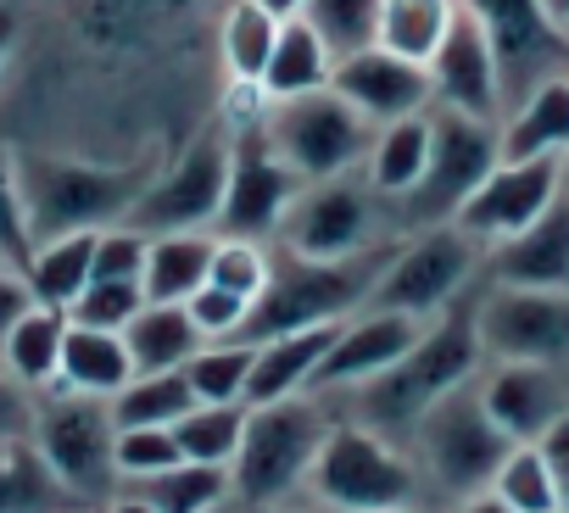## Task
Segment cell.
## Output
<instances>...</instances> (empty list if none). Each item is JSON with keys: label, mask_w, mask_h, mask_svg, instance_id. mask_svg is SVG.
Returning a JSON list of instances; mask_svg holds the SVG:
<instances>
[{"label": "cell", "mask_w": 569, "mask_h": 513, "mask_svg": "<svg viewBox=\"0 0 569 513\" xmlns=\"http://www.w3.org/2000/svg\"><path fill=\"white\" fill-rule=\"evenodd\" d=\"M480 280L525 291H569V195H558L530 229L486 245Z\"/></svg>", "instance_id": "cell-21"}, {"label": "cell", "mask_w": 569, "mask_h": 513, "mask_svg": "<svg viewBox=\"0 0 569 513\" xmlns=\"http://www.w3.org/2000/svg\"><path fill=\"white\" fill-rule=\"evenodd\" d=\"M212 513H251V507H246V502H234V496H229V502H223V507H212Z\"/></svg>", "instance_id": "cell-55"}, {"label": "cell", "mask_w": 569, "mask_h": 513, "mask_svg": "<svg viewBox=\"0 0 569 513\" xmlns=\"http://www.w3.org/2000/svg\"><path fill=\"white\" fill-rule=\"evenodd\" d=\"M212 245L218 234L212 229H179V234H151V251H146V302H190L207 274H212Z\"/></svg>", "instance_id": "cell-26"}, {"label": "cell", "mask_w": 569, "mask_h": 513, "mask_svg": "<svg viewBox=\"0 0 569 513\" xmlns=\"http://www.w3.org/2000/svg\"><path fill=\"white\" fill-rule=\"evenodd\" d=\"M223 190H229V118H212L196 129V140L173 162L157 168V179L146 184V195L134 201V212L123 223H134L146 234H179V229L218 234Z\"/></svg>", "instance_id": "cell-11"}, {"label": "cell", "mask_w": 569, "mask_h": 513, "mask_svg": "<svg viewBox=\"0 0 569 513\" xmlns=\"http://www.w3.org/2000/svg\"><path fill=\"white\" fill-rule=\"evenodd\" d=\"M497 145L502 162H530V157L569 162V73H552L525 101H513L497 123Z\"/></svg>", "instance_id": "cell-22"}, {"label": "cell", "mask_w": 569, "mask_h": 513, "mask_svg": "<svg viewBox=\"0 0 569 513\" xmlns=\"http://www.w3.org/2000/svg\"><path fill=\"white\" fill-rule=\"evenodd\" d=\"M502 162L497 145V123L430 107V168L419 179V190L408 201H397V229H430V223H452L463 212V201L480 190V179Z\"/></svg>", "instance_id": "cell-12"}, {"label": "cell", "mask_w": 569, "mask_h": 513, "mask_svg": "<svg viewBox=\"0 0 569 513\" xmlns=\"http://www.w3.org/2000/svg\"><path fill=\"white\" fill-rule=\"evenodd\" d=\"M34 408H40V396L0 363V446L34 441Z\"/></svg>", "instance_id": "cell-46"}, {"label": "cell", "mask_w": 569, "mask_h": 513, "mask_svg": "<svg viewBox=\"0 0 569 513\" xmlns=\"http://www.w3.org/2000/svg\"><path fill=\"white\" fill-rule=\"evenodd\" d=\"M491 491H497L513 513H563V496H558L552 469H547V457L536 452V441H525V446H513V452L502 457Z\"/></svg>", "instance_id": "cell-39"}, {"label": "cell", "mask_w": 569, "mask_h": 513, "mask_svg": "<svg viewBox=\"0 0 569 513\" xmlns=\"http://www.w3.org/2000/svg\"><path fill=\"white\" fill-rule=\"evenodd\" d=\"M330 73H336V57L330 46L302 23H279V40H273V57L262 68V101H291V95H313V90H330Z\"/></svg>", "instance_id": "cell-28"}, {"label": "cell", "mask_w": 569, "mask_h": 513, "mask_svg": "<svg viewBox=\"0 0 569 513\" xmlns=\"http://www.w3.org/2000/svg\"><path fill=\"white\" fill-rule=\"evenodd\" d=\"M173 463H184L173 424H129V430H118V480L123 485L151 480V474H162Z\"/></svg>", "instance_id": "cell-42"}, {"label": "cell", "mask_w": 569, "mask_h": 513, "mask_svg": "<svg viewBox=\"0 0 569 513\" xmlns=\"http://www.w3.org/2000/svg\"><path fill=\"white\" fill-rule=\"evenodd\" d=\"M184 308H190V319L201 324V335H207V341H234V335H240V324H246V313H251V302H246V296L218 291V285H201Z\"/></svg>", "instance_id": "cell-45"}, {"label": "cell", "mask_w": 569, "mask_h": 513, "mask_svg": "<svg viewBox=\"0 0 569 513\" xmlns=\"http://www.w3.org/2000/svg\"><path fill=\"white\" fill-rule=\"evenodd\" d=\"M268 269H273V245H268V240H234V234H218L207 285L257 302V291L268 285Z\"/></svg>", "instance_id": "cell-40"}, {"label": "cell", "mask_w": 569, "mask_h": 513, "mask_svg": "<svg viewBox=\"0 0 569 513\" xmlns=\"http://www.w3.org/2000/svg\"><path fill=\"white\" fill-rule=\"evenodd\" d=\"M452 18H458V0H380V40L375 46L430 68Z\"/></svg>", "instance_id": "cell-31"}, {"label": "cell", "mask_w": 569, "mask_h": 513, "mask_svg": "<svg viewBox=\"0 0 569 513\" xmlns=\"http://www.w3.org/2000/svg\"><path fill=\"white\" fill-rule=\"evenodd\" d=\"M475 302H480V280H475L452 308H441V313L425 324V335L413 341L408 358H397L386 374L363 380L358 391H347V396H352V413H347V419H358V424L380 430L386 441L408 446V435H413V424L425 419V408H436L447 391L469 385V380L486 369Z\"/></svg>", "instance_id": "cell-1"}, {"label": "cell", "mask_w": 569, "mask_h": 513, "mask_svg": "<svg viewBox=\"0 0 569 513\" xmlns=\"http://www.w3.org/2000/svg\"><path fill=\"white\" fill-rule=\"evenodd\" d=\"M134 380V358L123 346L118 330H90V324H68L62 341V374L57 385L84 391V396H118Z\"/></svg>", "instance_id": "cell-27"}, {"label": "cell", "mask_w": 569, "mask_h": 513, "mask_svg": "<svg viewBox=\"0 0 569 513\" xmlns=\"http://www.w3.org/2000/svg\"><path fill=\"white\" fill-rule=\"evenodd\" d=\"M369 513H419V507H369Z\"/></svg>", "instance_id": "cell-56"}, {"label": "cell", "mask_w": 569, "mask_h": 513, "mask_svg": "<svg viewBox=\"0 0 569 513\" xmlns=\"http://www.w3.org/2000/svg\"><path fill=\"white\" fill-rule=\"evenodd\" d=\"M452 513H513L497 491H475V496H463V502H452Z\"/></svg>", "instance_id": "cell-49"}, {"label": "cell", "mask_w": 569, "mask_h": 513, "mask_svg": "<svg viewBox=\"0 0 569 513\" xmlns=\"http://www.w3.org/2000/svg\"><path fill=\"white\" fill-rule=\"evenodd\" d=\"M397 234H402L397 207L369 184L363 168H352V173L302 184L279 234H273V245L297 251V256H358V251H375Z\"/></svg>", "instance_id": "cell-7"}, {"label": "cell", "mask_w": 569, "mask_h": 513, "mask_svg": "<svg viewBox=\"0 0 569 513\" xmlns=\"http://www.w3.org/2000/svg\"><path fill=\"white\" fill-rule=\"evenodd\" d=\"M330 424H336V413L319 391H297V396L246 408V435L229 463L234 502H246L251 513L297 502V491H308V474H313V457H319Z\"/></svg>", "instance_id": "cell-4"}, {"label": "cell", "mask_w": 569, "mask_h": 513, "mask_svg": "<svg viewBox=\"0 0 569 513\" xmlns=\"http://www.w3.org/2000/svg\"><path fill=\"white\" fill-rule=\"evenodd\" d=\"M268 513H330L325 502H313V507H302V502H279V507H268Z\"/></svg>", "instance_id": "cell-53"}, {"label": "cell", "mask_w": 569, "mask_h": 513, "mask_svg": "<svg viewBox=\"0 0 569 513\" xmlns=\"http://www.w3.org/2000/svg\"><path fill=\"white\" fill-rule=\"evenodd\" d=\"M34 308V291H29V274L12 269V263H0V341H7V330Z\"/></svg>", "instance_id": "cell-48"}, {"label": "cell", "mask_w": 569, "mask_h": 513, "mask_svg": "<svg viewBox=\"0 0 569 513\" xmlns=\"http://www.w3.org/2000/svg\"><path fill=\"white\" fill-rule=\"evenodd\" d=\"M262 129H268V145L284 157V168H291L302 184L363 168L369 140H375V123L363 112H352L336 90L268 101L262 107Z\"/></svg>", "instance_id": "cell-10"}, {"label": "cell", "mask_w": 569, "mask_h": 513, "mask_svg": "<svg viewBox=\"0 0 569 513\" xmlns=\"http://www.w3.org/2000/svg\"><path fill=\"white\" fill-rule=\"evenodd\" d=\"M12 168H18V201H23L29 234L40 245L57 234L123 223L162 162H79V157L12 151Z\"/></svg>", "instance_id": "cell-3"}, {"label": "cell", "mask_w": 569, "mask_h": 513, "mask_svg": "<svg viewBox=\"0 0 569 513\" xmlns=\"http://www.w3.org/2000/svg\"><path fill=\"white\" fill-rule=\"evenodd\" d=\"M430 319H413V313H386V308H363L341 324L336 346L325 352L319 374H313V391L319 396H336V391H358L363 380L386 374L397 358L413 352V341L425 335Z\"/></svg>", "instance_id": "cell-18"}, {"label": "cell", "mask_w": 569, "mask_h": 513, "mask_svg": "<svg viewBox=\"0 0 569 513\" xmlns=\"http://www.w3.org/2000/svg\"><path fill=\"white\" fill-rule=\"evenodd\" d=\"M257 7H268L279 23H291V18H302V7H308V0H257Z\"/></svg>", "instance_id": "cell-51"}, {"label": "cell", "mask_w": 569, "mask_h": 513, "mask_svg": "<svg viewBox=\"0 0 569 513\" xmlns=\"http://www.w3.org/2000/svg\"><path fill=\"white\" fill-rule=\"evenodd\" d=\"M408 452L425 474V491L441 502H463L475 491H491L502 457L513 452V441L502 435V424L486 413L480 402V374L458 391H447L436 408H425V419L408 435Z\"/></svg>", "instance_id": "cell-5"}, {"label": "cell", "mask_w": 569, "mask_h": 513, "mask_svg": "<svg viewBox=\"0 0 569 513\" xmlns=\"http://www.w3.org/2000/svg\"><path fill=\"white\" fill-rule=\"evenodd\" d=\"M34 446L51 463V474L68 485L73 502H112L118 496V419L112 396L84 391H51L34 408Z\"/></svg>", "instance_id": "cell-8"}, {"label": "cell", "mask_w": 569, "mask_h": 513, "mask_svg": "<svg viewBox=\"0 0 569 513\" xmlns=\"http://www.w3.org/2000/svg\"><path fill=\"white\" fill-rule=\"evenodd\" d=\"M190 408H196V391H190V374H184V369L134 374V380L112 396L118 430H129V424H179Z\"/></svg>", "instance_id": "cell-35"}, {"label": "cell", "mask_w": 569, "mask_h": 513, "mask_svg": "<svg viewBox=\"0 0 569 513\" xmlns=\"http://www.w3.org/2000/svg\"><path fill=\"white\" fill-rule=\"evenodd\" d=\"M29 256H34V234L18 201V168H12V151L0 145V263L29 269Z\"/></svg>", "instance_id": "cell-44"}, {"label": "cell", "mask_w": 569, "mask_h": 513, "mask_svg": "<svg viewBox=\"0 0 569 513\" xmlns=\"http://www.w3.org/2000/svg\"><path fill=\"white\" fill-rule=\"evenodd\" d=\"M430 168V112H413V118H397V123H380L375 140H369V157H363V173L369 184L397 207L419 190Z\"/></svg>", "instance_id": "cell-24"}, {"label": "cell", "mask_w": 569, "mask_h": 513, "mask_svg": "<svg viewBox=\"0 0 569 513\" xmlns=\"http://www.w3.org/2000/svg\"><path fill=\"white\" fill-rule=\"evenodd\" d=\"M273 40H279V18L257 0H234L223 12V29H218V46H223V68L234 84H262V68L273 57Z\"/></svg>", "instance_id": "cell-34"}, {"label": "cell", "mask_w": 569, "mask_h": 513, "mask_svg": "<svg viewBox=\"0 0 569 513\" xmlns=\"http://www.w3.org/2000/svg\"><path fill=\"white\" fill-rule=\"evenodd\" d=\"M397 240H386L375 251H358V256H297V251L273 245L268 285L257 291V302H251V313H246L234 341L257 346V341L291 335V330H313V324H347L352 313L369 308V296H375V285H380V274L391 263Z\"/></svg>", "instance_id": "cell-2"}, {"label": "cell", "mask_w": 569, "mask_h": 513, "mask_svg": "<svg viewBox=\"0 0 569 513\" xmlns=\"http://www.w3.org/2000/svg\"><path fill=\"white\" fill-rule=\"evenodd\" d=\"M146 308V285L140 280H90L79 291V302L68 308V324H90V330H129V319Z\"/></svg>", "instance_id": "cell-41"}, {"label": "cell", "mask_w": 569, "mask_h": 513, "mask_svg": "<svg viewBox=\"0 0 569 513\" xmlns=\"http://www.w3.org/2000/svg\"><path fill=\"white\" fill-rule=\"evenodd\" d=\"M107 513H157V507H151V502H140L134 491H123V485H118V496L107 502Z\"/></svg>", "instance_id": "cell-50"}, {"label": "cell", "mask_w": 569, "mask_h": 513, "mask_svg": "<svg viewBox=\"0 0 569 513\" xmlns=\"http://www.w3.org/2000/svg\"><path fill=\"white\" fill-rule=\"evenodd\" d=\"M12 34H18V23H12L7 7H0V62H7V51H12Z\"/></svg>", "instance_id": "cell-52"}, {"label": "cell", "mask_w": 569, "mask_h": 513, "mask_svg": "<svg viewBox=\"0 0 569 513\" xmlns=\"http://www.w3.org/2000/svg\"><path fill=\"white\" fill-rule=\"evenodd\" d=\"M480 402L513 446L541 441L547 424L569 413V369L563 363H486Z\"/></svg>", "instance_id": "cell-19"}, {"label": "cell", "mask_w": 569, "mask_h": 513, "mask_svg": "<svg viewBox=\"0 0 569 513\" xmlns=\"http://www.w3.org/2000/svg\"><path fill=\"white\" fill-rule=\"evenodd\" d=\"M68 507H79V502L51 474V463L40 457L34 441L0 446V513H68Z\"/></svg>", "instance_id": "cell-32"}, {"label": "cell", "mask_w": 569, "mask_h": 513, "mask_svg": "<svg viewBox=\"0 0 569 513\" xmlns=\"http://www.w3.org/2000/svg\"><path fill=\"white\" fill-rule=\"evenodd\" d=\"M569 162L563 157H530V162H497L480 190L463 201V212L452 218L463 234H475L480 245H497L519 229H530L558 195H563Z\"/></svg>", "instance_id": "cell-16"}, {"label": "cell", "mask_w": 569, "mask_h": 513, "mask_svg": "<svg viewBox=\"0 0 569 513\" xmlns=\"http://www.w3.org/2000/svg\"><path fill=\"white\" fill-rule=\"evenodd\" d=\"M536 452L547 457V469H552V485H558V496H563V513H569V413L547 424V435L536 441Z\"/></svg>", "instance_id": "cell-47"}, {"label": "cell", "mask_w": 569, "mask_h": 513, "mask_svg": "<svg viewBox=\"0 0 569 513\" xmlns=\"http://www.w3.org/2000/svg\"><path fill=\"white\" fill-rule=\"evenodd\" d=\"M430 95H436V107L480 118V123H502V112H508L497 51H491L486 29L475 23V12L463 7V0H458V18H452L441 51L430 57Z\"/></svg>", "instance_id": "cell-17"}, {"label": "cell", "mask_w": 569, "mask_h": 513, "mask_svg": "<svg viewBox=\"0 0 569 513\" xmlns=\"http://www.w3.org/2000/svg\"><path fill=\"white\" fill-rule=\"evenodd\" d=\"M62 341H68V313L34 302V308L7 330V341H0V363H7L29 391H46V385H57V374H62Z\"/></svg>", "instance_id": "cell-30"}, {"label": "cell", "mask_w": 569, "mask_h": 513, "mask_svg": "<svg viewBox=\"0 0 569 513\" xmlns=\"http://www.w3.org/2000/svg\"><path fill=\"white\" fill-rule=\"evenodd\" d=\"M336 335H341V324H313V330H291V335L257 341L251 380H246V408L313 391V374H319L325 352L336 346Z\"/></svg>", "instance_id": "cell-23"}, {"label": "cell", "mask_w": 569, "mask_h": 513, "mask_svg": "<svg viewBox=\"0 0 569 513\" xmlns=\"http://www.w3.org/2000/svg\"><path fill=\"white\" fill-rule=\"evenodd\" d=\"M480 346L486 363H563L569 369V291H525L480 280Z\"/></svg>", "instance_id": "cell-14"}, {"label": "cell", "mask_w": 569, "mask_h": 513, "mask_svg": "<svg viewBox=\"0 0 569 513\" xmlns=\"http://www.w3.org/2000/svg\"><path fill=\"white\" fill-rule=\"evenodd\" d=\"M251 358H257V346H246V341H207V346L184 363L196 402H246Z\"/></svg>", "instance_id": "cell-38"}, {"label": "cell", "mask_w": 569, "mask_h": 513, "mask_svg": "<svg viewBox=\"0 0 569 513\" xmlns=\"http://www.w3.org/2000/svg\"><path fill=\"white\" fill-rule=\"evenodd\" d=\"M123 346L134 358V374H162V369H184L207 346V335H201V324L190 319L184 302H146L129 319Z\"/></svg>", "instance_id": "cell-25"}, {"label": "cell", "mask_w": 569, "mask_h": 513, "mask_svg": "<svg viewBox=\"0 0 569 513\" xmlns=\"http://www.w3.org/2000/svg\"><path fill=\"white\" fill-rule=\"evenodd\" d=\"M90 269H96V229L40 240L23 274H29V291H34V302H40V308L68 313V308L79 302V291L90 285Z\"/></svg>", "instance_id": "cell-29"}, {"label": "cell", "mask_w": 569, "mask_h": 513, "mask_svg": "<svg viewBox=\"0 0 569 513\" xmlns=\"http://www.w3.org/2000/svg\"><path fill=\"white\" fill-rule=\"evenodd\" d=\"M486 269V245L475 234H463L458 223H430V229H408L391 251V263L369 296V308L386 313H413V319H436L441 308H452Z\"/></svg>", "instance_id": "cell-9"}, {"label": "cell", "mask_w": 569, "mask_h": 513, "mask_svg": "<svg viewBox=\"0 0 569 513\" xmlns=\"http://www.w3.org/2000/svg\"><path fill=\"white\" fill-rule=\"evenodd\" d=\"M547 12H552L558 29H569V0H547Z\"/></svg>", "instance_id": "cell-54"}, {"label": "cell", "mask_w": 569, "mask_h": 513, "mask_svg": "<svg viewBox=\"0 0 569 513\" xmlns=\"http://www.w3.org/2000/svg\"><path fill=\"white\" fill-rule=\"evenodd\" d=\"M308 496L325 502L330 513H369V507H419L430 491L408 446L386 441L358 419H336L313 457Z\"/></svg>", "instance_id": "cell-6"}, {"label": "cell", "mask_w": 569, "mask_h": 513, "mask_svg": "<svg viewBox=\"0 0 569 513\" xmlns=\"http://www.w3.org/2000/svg\"><path fill=\"white\" fill-rule=\"evenodd\" d=\"M486 29L502 73V101H525L541 79L569 73V29L552 23L547 0H463Z\"/></svg>", "instance_id": "cell-15"}, {"label": "cell", "mask_w": 569, "mask_h": 513, "mask_svg": "<svg viewBox=\"0 0 569 513\" xmlns=\"http://www.w3.org/2000/svg\"><path fill=\"white\" fill-rule=\"evenodd\" d=\"M563 195H569V179H563Z\"/></svg>", "instance_id": "cell-57"}, {"label": "cell", "mask_w": 569, "mask_h": 513, "mask_svg": "<svg viewBox=\"0 0 569 513\" xmlns=\"http://www.w3.org/2000/svg\"><path fill=\"white\" fill-rule=\"evenodd\" d=\"M123 491H134L140 502H151L157 513H212V507H223L234 491H229V469H218V463H173V469H162V474H151V480H134V485H123Z\"/></svg>", "instance_id": "cell-33"}, {"label": "cell", "mask_w": 569, "mask_h": 513, "mask_svg": "<svg viewBox=\"0 0 569 513\" xmlns=\"http://www.w3.org/2000/svg\"><path fill=\"white\" fill-rule=\"evenodd\" d=\"M302 23L330 46V57H358L380 40V0H308Z\"/></svg>", "instance_id": "cell-37"}, {"label": "cell", "mask_w": 569, "mask_h": 513, "mask_svg": "<svg viewBox=\"0 0 569 513\" xmlns=\"http://www.w3.org/2000/svg\"><path fill=\"white\" fill-rule=\"evenodd\" d=\"M146 251H151V234L134 229V223L96 229V269H90V280H140L146 274Z\"/></svg>", "instance_id": "cell-43"}, {"label": "cell", "mask_w": 569, "mask_h": 513, "mask_svg": "<svg viewBox=\"0 0 569 513\" xmlns=\"http://www.w3.org/2000/svg\"><path fill=\"white\" fill-rule=\"evenodd\" d=\"M173 435H179V452H184L190 463H218V469H229L234 452H240V435H246V402H196V408L173 424Z\"/></svg>", "instance_id": "cell-36"}, {"label": "cell", "mask_w": 569, "mask_h": 513, "mask_svg": "<svg viewBox=\"0 0 569 513\" xmlns=\"http://www.w3.org/2000/svg\"><path fill=\"white\" fill-rule=\"evenodd\" d=\"M268 107V101H262ZM262 107L251 118L229 112V190H223V212H218V234L234 240H268L279 234L284 212H291L302 179L284 168V157L268 145L262 129Z\"/></svg>", "instance_id": "cell-13"}, {"label": "cell", "mask_w": 569, "mask_h": 513, "mask_svg": "<svg viewBox=\"0 0 569 513\" xmlns=\"http://www.w3.org/2000/svg\"><path fill=\"white\" fill-rule=\"evenodd\" d=\"M330 90H336L352 112H363L375 129L436 107V95H430V68H419V62H408V57H391V51H380V46H369V51H358V57H341L336 73H330Z\"/></svg>", "instance_id": "cell-20"}]
</instances>
